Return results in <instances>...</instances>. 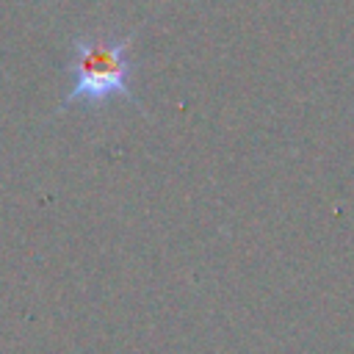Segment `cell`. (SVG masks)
<instances>
[{
    "instance_id": "cell-1",
    "label": "cell",
    "mask_w": 354,
    "mask_h": 354,
    "mask_svg": "<svg viewBox=\"0 0 354 354\" xmlns=\"http://www.w3.org/2000/svg\"><path fill=\"white\" fill-rule=\"evenodd\" d=\"M130 39H102V36H77L69 58V91L61 108L69 105H105L113 97H124L138 105L133 91V64H130Z\"/></svg>"
}]
</instances>
